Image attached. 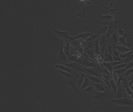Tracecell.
I'll return each instance as SVG.
<instances>
[{
  "label": "cell",
  "mask_w": 133,
  "mask_h": 112,
  "mask_svg": "<svg viewBox=\"0 0 133 112\" xmlns=\"http://www.w3.org/2000/svg\"><path fill=\"white\" fill-rule=\"evenodd\" d=\"M94 94L88 96L91 102L94 105H100L107 104L112 99L111 94L106 91L105 92H98L94 89Z\"/></svg>",
  "instance_id": "1"
},
{
  "label": "cell",
  "mask_w": 133,
  "mask_h": 112,
  "mask_svg": "<svg viewBox=\"0 0 133 112\" xmlns=\"http://www.w3.org/2000/svg\"><path fill=\"white\" fill-rule=\"evenodd\" d=\"M111 102L121 106H133V101L131 99L125 98L112 99Z\"/></svg>",
  "instance_id": "2"
},
{
  "label": "cell",
  "mask_w": 133,
  "mask_h": 112,
  "mask_svg": "<svg viewBox=\"0 0 133 112\" xmlns=\"http://www.w3.org/2000/svg\"><path fill=\"white\" fill-rule=\"evenodd\" d=\"M49 27L50 28L53 30L55 33L59 35V37L63 38L65 41H66V42H68V40H70V39H73L70 37L69 35V33L67 32H64V31H58L56 29H54L53 27H52V26H49Z\"/></svg>",
  "instance_id": "3"
},
{
  "label": "cell",
  "mask_w": 133,
  "mask_h": 112,
  "mask_svg": "<svg viewBox=\"0 0 133 112\" xmlns=\"http://www.w3.org/2000/svg\"><path fill=\"white\" fill-rule=\"evenodd\" d=\"M66 56H67L65 54L64 51L63 42H62V41H61V46H60L59 54L58 55V60L62 62H63V63H68Z\"/></svg>",
  "instance_id": "4"
},
{
  "label": "cell",
  "mask_w": 133,
  "mask_h": 112,
  "mask_svg": "<svg viewBox=\"0 0 133 112\" xmlns=\"http://www.w3.org/2000/svg\"><path fill=\"white\" fill-rule=\"evenodd\" d=\"M62 64L68 67L70 69L74 70L75 71L83 72H84L83 67L81 66V64H79V63H77L73 62L70 63H62Z\"/></svg>",
  "instance_id": "5"
},
{
  "label": "cell",
  "mask_w": 133,
  "mask_h": 112,
  "mask_svg": "<svg viewBox=\"0 0 133 112\" xmlns=\"http://www.w3.org/2000/svg\"><path fill=\"white\" fill-rule=\"evenodd\" d=\"M54 68L55 69L60 70L61 71H64L67 72H69L70 73H74L75 71L74 70L70 69L68 67L65 66L64 65H61V64H57L55 65L54 66Z\"/></svg>",
  "instance_id": "6"
},
{
  "label": "cell",
  "mask_w": 133,
  "mask_h": 112,
  "mask_svg": "<svg viewBox=\"0 0 133 112\" xmlns=\"http://www.w3.org/2000/svg\"><path fill=\"white\" fill-rule=\"evenodd\" d=\"M83 72L86 75L92 76H97V77L101 78L100 76L99 75L98 72L92 69L91 67L86 68V67H83Z\"/></svg>",
  "instance_id": "7"
},
{
  "label": "cell",
  "mask_w": 133,
  "mask_h": 112,
  "mask_svg": "<svg viewBox=\"0 0 133 112\" xmlns=\"http://www.w3.org/2000/svg\"><path fill=\"white\" fill-rule=\"evenodd\" d=\"M90 83L93 86L94 89L98 92H105L107 91L106 88L103 84L99 83H92L91 82H90Z\"/></svg>",
  "instance_id": "8"
},
{
  "label": "cell",
  "mask_w": 133,
  "mask_h": 112,
  "mask_svg": "<svg viewBox=\"0 0 133 112\" xmlns=\"http://www.w3.org/2000/svg\"><path fill=\"white\" fill-rule=\"evenodd\" d=\"M78 63L81 64L84 67L86 68H90V67H96V65L94 63H93L92 62L89 61V60H79L77 61Z\"/></svg>",
  "instance_id": "9"
},
{
  "label": "cell",
  "mask_w": 133,
  "mask_h": 112,
  "mask_svg": "<svg viewBox=\"0 0 133 112\" xmlns=\"http://www.w3.org/2000/svg\"><path fill=\"white\" fill-rule=\"evenodd\" d=\"M121 83H122L123 88H124V89L126 91L127 94L129 95L133 94V92L132 91L131 88H130L129 83H128V82H127V80L125 78H123Z\"/></svg>",
  "instance_id": "10"
},
{
  "label": "cell",
  "mask_w": 133,
  "mask_h": 112,
  "mask_svg": "<svg viewBox=\"0 0 133 112\" xmlns=\"http://www.w3.org/2000/svg\"><path fill=\"white\" fill-rule=\"evenodd\" d=\"M86 77H87L90 81L92 83H99L103 84V85H105V83L102 81L100 79V77H97L96 76H89V75H85Z\"/></svg>",
  "instance_id": "11"
},
{
  "label": "cell",
  "mask_w": 133,
  "mask_h": 112,
  "mask_svg": "<svg viewBox=\"0 0 133 112\" xmlns=\"http://www.w3.org/2000/svg\"><path fill=\"white\" fill-rule=\"evenodd\" d=\"M56 70L59 74H60L63 77L68 79V80H72L73 78V74L64 71H61L60 70L57 69Z\"/></svg>",
  "instance_id": "12"
},
{
  "label": "cell",
  "mask_w": 133,
  "mask_h": 112,
  "mask_svg": "<svg viewBox=\"0 0 133 112\" xmlns=\"http://www.w3.org/2000/svg\"><path fill=\"white\" fill-rule=\"evenodd\" d=\"M98 15L101 20L105 22H111L113 20L114 18V16L111 15H102L99 13Z\"/></svg>",
  "instance_id": "13"
},
{
  "label": "cell",
  "mask_w": 133,
  "mask_h": 112,
  "mask_svg": "<svg viewBox=\"0 0 133 112\" xmlns=\"http://www.w3.org/2000/svg\"><path fill=\"white\" fill-rule=\"evenodd\" d=\"M93 34V33L84 32L81 33L77 36L73 37L74 39H87L90 36Z\"/></svg>",
  "instance_id": "14"
},
{
  "label": "cell",
  "mask_w": 133,
  "mask_h": 112,
  "mask_svg": "<svg viewBox=\"0 0 133 112\" xmlns=\"http://www.w3.org/2000/svg\"><path fill=\"white\" fill-rule=\"evenodd\" d=\"M116 48L118 50V51L119 52L120 55L123 54L127 52L131 51L129 48H128L127 46H123L122 45H118L115 46Z\"/></svg>",
  "instance_id": "15"
},
{
  "label": "cell",
  "mask_w": 133,
  "mask_h": 112,
  "mask_svg": "<svg viewBox=\"0 0 133 112\" xmlns=\"http://www.w3.org/2000/svg\"><path fill=\"white\" fill-rule=\"evenodd\" d=\"M68 83L70 85V88L72 89V90L75 93L78 94L79 95H80L81 93L79 91V89L78 88V87L77 86L74 84V83L71 82V80H70L69 82H68Z\"/></svg>",
  "instance_id": "16"
},
{
  "label": "cell",
  "mask_w": 133,
  "mask_h": 112,
  "mask_svg": "<svg viewBox=\"0 0 133 112\" xmlns=\"http://www.w3.org/2000/svg\"><path fill=\"white\" fill-rule=\"evenodd\" d=\"M112 28H113V24H112V22L111 21L108 25V30L107 31V33H105V34L107 39H109L111 37L112 33L114 32Z\"/></svg>",
  "instance_id": "17"
},
{
  "label": "cell",
  "mask_w": 133,
  "mask_h": 112,
  "mask_svg": "<svg viewBox=\"0 0 133 112\" xmlns=\"http://www.w3.org/2000/svg\"><path fill=\"white\" fill-rule=\"evenodd\" d=\"M108 29V26H105L99 28L96 31L95 34L98 35L105 34Z\"/></svg>",
  "instance_id": "18"
},
{
  "label": "cell",
  "mask_w": 133,
  "mask_h": 112,
  "mask_svg": "<svg viewBox=\"0 0 133 112\" xmlns=\"http://www.w3.org/2000/svg\"><path fill=\"white\" fill-rule=\"evenodd\" d=\"M110 88L112 90L114 93L116 95L118 88L117 83H116V82L113 79L110 81Z\"/></svg>",
  "instance_id": "19"
},
{
  "label": "cell",
  "mask_w": 133,
  "mask_h": 112,
  "mask_svg": "<svg viewBox=\"0 0 133 112\" xmlns=\"http://www.w3.org/2000/svg\"><path fill=\"white\" fill-rule=\"evenodd\" d=\"M103 66L106 68L109 72L111 73H113V67L112 65L111 62H104L102 63Z\"/></svg>",
  "instance_id": "20"
},
{
  "label": "cell",
  "mask_w": 133,
  "mask_h": 112,
  "mask_svg": "<svg viewBox=\"0 0 133 112\" xmlns=\"http://www.w3.org/2000/svg\"><path fill=\"white\" fill-rule=\"evenodd\" d=\"M94 53L95 55H100V48L98 38L96 39L94 45Z\"/></svg>",
  "instance_id": "21"
},
{
  "label": "cell",
  "mask_w": 133,
  "mask_h": 112,
  "mask_svg": "<svg viewBox=\"0 0 133 112\" xmlns=\"http://www.w3.org/2000/svg\"><path fill=\"white\" fill-rule=\"evenodd\" d=\"M90 81L89 80L87 77H86L85 76L84 81L83 84L82 85L80 89L82 90H83L84 89L87 88V87L89 86L90 83Z\"/></svg>",
  "instance_id": "22"
},
{
  "label": "cell",
  "mask_w": 133,
  "mask_h": 112,
  "mask_svg": "<svg viewBox=\"0 0 133 112\" xmlns=\"http://www.w3.org/2000/svg\"><path fill=\"white\" fill-rule=\"evenodd\" d=\"M107 39V37L105 34L101 35L100 38V41H99V45H100V50L102 48L103 46L105 44Z\"/></svg>",
  "instance_id": "23"
},
{
  "label": "cell",
  "mask_w": 133,
  "mask_h": 112,
  "mask_svg": "<svg viewBox=\"0 0 133 112\" xmlns=\"http://www.w3.org/2000/svg\"><path fill=\"white\" fill-rule=\"evenodd\" d=\"M123 94V91L121 85L118 86V89H117V92L116 93V98H122Z\"/></svg>",
  "instance_id": "24"
},
{
  "label": "cell",
  "mask_w": 133,
  "mask_h": 112,
  "mask_svg": "<svg viewBox=\"0 0 133 112\" xmlns=\"http://www.w3.org/2000/svg\"><path fill=\"white\" fill-rule=\"evenodd\" d=\"M118 41L121 45L127 46V44L125 41V35L123 36H118Z\"/></svg>",
  "instance_id": "25"
},
{
  "label": "cell",
  "mask_w": 133,
  "mask_h": 112,
  "mask_svg": "<svg viewBox=\"0 0 133 112\" xmlns=\"http://www.w3.org/2000/svg\"><path fill=\"white\" fill-rule=\"evenodd\" d=\"M104 62H112L114 61L113 56L110 54H109L107 55L106 56H104Z\"/></svg>",
  "instance_id": "26"
},
{
  "label": "cell",
  "mask_w": 133,
  "mask_h": 112,
  "mask_svg": "<svg viewBox=\"0 0 133 112\" xmlns=\"http://www.w3.org/2000/svg\"><path fill=\"white\" fill-rule=\"evenodd\" d=\"M126 69L125 68L123 69H120L115 70L113 71V72L114 73L117 74L119 76H120L121 75H123V74L126 71Z\"/></svg>",
  "instance_id": "27"
},
{
  "label": "cell",
  "mask_w": 133,
  "mask_h": 112,
  "mask_svg": "<svg viewBox=\"0 0 133 112\" xmlns=\"http://www.w3.org/2000/svg\"><path fill=\"white\" fill-rule=\"evenodd\" d=\"M84 77H85V75L84 74V75H82L79 77L78 82V86H77L79 89H81V87L83 84V83L84 81Z\"/></svg>",
  "instance_id": "28"
},
{
  "label": "cell",
  "mask_w": 133,
  "mask_h": 112,
  "mask_svg": "<svg viewBox=\"0 0 133 112\" xmlns=\"http://www.w3.org/2000/svg\"><path fill=\"white\" fill-rule=\"evenodd\" d=\"M77 2L76 3H75L73 2L74 4L75 5H76V7H77V5H78V4L79 3V2H81V6H83V3H86L87 4H92L91 2H89V0H77Z\"/></svg>",
  "instance_id": "29"
},
{
  "label": "cell",
  "mask_w": 133,
  "mask_h": 112,
  "mask_svg": "<svg viewBox=\"0 0 133 112\" xmlns=\"http://www.w3.org/2000/svg\"><path fill=\"white\" fill-rule=\"evenodd\" d=\"M86 16H87V13L85 9H83L82 11L79 13L77 15V17L80 18H86Z\"/></svg>",
  "instance_id": "30"
},
{
  "label": "cell",
  "mask_w": 133,
  "mask_h": 112,
  "mask_svg": "<svg viewBox=\"0 0 133 112\" xmlns=\"http://www.w3.org/2000/svg\"><path fill=\"white\" fill-rule=\"evenodd\" d=\"M99 35L96 34L92 35L90 36L89 37L87 38L86 41L88 42H90L92 41H94V40H96L98 38Z\"/></svg>",
  "instance_id": "31"
},
{
  "label": "cell",
  "mask_w": 133,
  "mask_h": 112,
  "mask_svg": "<svg viewBox=\"0 0 133 112\" xmlns=\"http://www.w3.org/2000/svg\"><path fill=\"white\" fill-rule=\"evenodd\" d=\"M111 37L113 43H116L118 42V37L117 33L114 32L112 35Z\"/></svg>",
  "instance_id": "32"
},
{
  "label": "cell",
  "mask_w": 133,
  "mask_h": 112,
  "mask_svg": "<svg viewBox=\"0 0 133 112\" xmlns=\"http://www.w3.org/2000/svg\"><path fill=\"white\" fill-rule=\"evenodd\" d=\"M133 60V53L131 54L130 55H129L128 57H127L126 58L123 60L124 63H127L129 62L130 61H132Z\"/></svg>",
  "instance_id": "33"
},
{
  "label": "cell",
  "mask_w": 133,
  "mask_h": 112,
  "mask_svg": "<svg viewBox=\"0 0 133 112\" xmlns=\"http://www.w3.org/2000/svg\"><path fill=\"white\" fill-rule=\"evenodd\" d=\"M117 33L118 36H123L125 35V31L120 26H119Z\"/></svg>",
  "instance_id": "34"
},
{
  "label": "cell",
  "mask_w": 133,
  "mask_h": 112,
  "mask_svg": "<svg viewBox=\"0 0 133 112\" xmlns=\"http://www.w3.org/2000/svg\"><path fill=\"white\" fill-rule=\"evenodd\" d=\"M127 63H121V64L117 66H115V67H113V70H115L120 69H123V68H125L126 66H127Z\"/></svg>",
  "instance_id": "35"
},
{
  "label": "cell",
  "mask_w": 133,
  "mask_h": 112,
  "mask_svg": "<svg viewBox=\"0 0 133 112\" xmlns=\"http://www.w3.org/2000/svg\"><path fill=\"white\" fill-rule=\"evenodd\" d=\"M133 52L132 51H130L127 52L123 54L120 55V57L122 60H124L127 57H128L129 55H130L131 54H132Z\"/></svg>",
  "instance_id": "36"
},
{
  "label": "cell",
  "mask_w": 133,
  "mask_h": 112,
  "mask_svg": "<svg viewBox=\"0 0 133 112\" xmlns=\"http://www.w3.org/2000/svg\"><path fill=\"white\" fill-rule=\"evenodd\" d=\"M94 90V88L93 87V86H89L87 87V88L84 89L83 90H82V92L84 93H88V92H90V91H93Z\"/></svg>",
  "instance_id": "37"
},
{
  "label": "cell",
  "mask_w": 133,
  "mask_h": 112,
  "mask_svg": "<svg viewBox=\"0 0 133 112\" xmlns=\"http://www.w3.org/2000/svg\"><path fill=\"white\" fill-rule=\"evenodd\" d=\"M133 73V69H129L126 70V71L124 73V76L125 77H128L130 75Z\"/></svg>",
  "instance_id": "38"
},
{
  "label": "cell",
  "mask_w": 133,
  "mask_h": 112,
  "mask_svg": "<svg viewBox=\"0 0 133 112\" xmlns=\"http://www.w3.org/2000/svg\"><path fill=\"white\" fill-rule=\"evenodd\" d=\"M120 54L119 52L118 51L116 47L113 48V55H112V56H120Z\"/></svg>",
  "instance_id": "39"
},
{
  "label": "cell",
  "mask_w": 133,
  "mask_h": 112,
  "mask_svg": "<svg viewBox=\"0 0 133 112\" xmlns=\"http://www.w3.org/2000/svg\"><path fill=\"white\" fill-rule=\"evenodd\" d=\"M64 51L65 54L66 55V56H68L70 54V50H69V47H68V45L66 44V46H64L63 47Z\"/></svg>",
  "instance_id": "40"
},
{
  "label": "cell",
  "mask_w": 133,
  "mask_h": 112,
  "mask_svg": "<svg viewBox=\"0 0 133 112\" xmlns=\"http://www.w3.org/2000/svg\"><path fill=\"white\" fill-rule=\"evenodd\" d=\"M125 68L126 69V70L133 69V61H130L129 62L127 63V66Z\"/></svg>",
  "instance_id": "41"
},
{
  "label": "cell",
  "mask_w": 133,
  "mask_h": 112,
  "mask_svg": "<svg viewBox=\"0 0 133 112\" xmlns=\"http://www.w3.org/2000/svg\"><path fill=\"white\" fill-rule=\"evenodd\" d=\"M124 62L123 61H113V62H111L112 65L113 67L117 66V65H120L121 63H124Z\"/></svg>",
  "instance_id": "42"
},
{
  "label": "cell",
  "mask_w": 133,
  "mask_h": 112,
  "mask_svg": "<svg viewBox=\"0 0 133 112\" xmlns=\"http://www.w3.org/2000/svg\"><path fill=\"white\" fill-rule=\"evenodd\" d=\"M86 53L87 54L90 56V57H91L92 58H94V52H92L91 50H87L86 51Z\"/></svg>",
  "instance_id": "43"
},
{
  "label": "cell",
  "mask_w": 133,
  "mask_h": 112,
  "mask_svg": "<svg viewBox=\"0 0 133 112\" xmlns=\"http://www.w3.org/2000/svg\"><path fill=\"white\" fill-rule=\"evenodd\" d=\"M112 76V78H113L112 79H113V80H114V81L116 82V83H117L119 78L117 74H116L113 72Z\"/></svg>",
  "instance_id": "44"
},
{
  "label": "cell",
  "mask_w": 133,
  "mask_h": 112,
  "mask_svg": "<svg viewBox=\"0 0 133 112\" xmlns=\"http://www.w3.org/2000/svg\"><path fill=\"white\" fill-rule=\"evenodd\" d=\"M107 49H108V52H109V54L112 56V55H113V48L111 46H107Z\"/></svg>",
  "instance_id": "45"
},
{
  "label": "cell",
  "mask_w": 133,
  "mask_h": 112,
  "mask_svg": "<svg viewBox=\"0 0 133 112\" xmlns=\"http://www.w3.org/2000/svg\"><path fill=\"white\" fill-rule=\"evenodd\" d=\"M113 56V59L114 61H123L120 56Z\"/></svg>",
  "instance_id": "46"
},
{
  "label": "cell",
  "mask_w": 133,
  "mask_h": 112,
  "mask_svg": "<svg viewBox=\"0 0 133 112\" xmlns=\"http://www.w3.org/2000/svg\"><path fill=\"white\" fill-rule=\"evenodd\" d=\"M69 60L71 61H77V60L75 57H74L73 56H71L69 57Z\"/></svg>",
  "instance_id": "47"
},
{
  "label": "cell",
  "mask_w": 133,
  "mask_h": 112,
  "mask_svg": "<svg viewBox=\"0 0 133 112\" xmlns=\"http://www.w3.org/2000/svg\"><path fill=\"white\" fill-rule=\"evenodd\" d=\"M104 61V59L102 58H100L98 59V63H99V64H101V63H103L104 62H103Z\"/></svg>",
  "instance_id": "48"
},
{
  "label": "cell",
  "mask_w": 133,
  "mask_h": 112,
  "mask_svg": "<svg viewBox=\"0 0 133 112\" xmlns=\"http://www.w3.org/2000/svg\"><path fill=\"white\" fill-rule=\"evenodd\" d=\"M130 99L133 101V94L130 95Z\"/></svg>",
  "instance_id": "49"
},
{
  "label": "cell",
  "mask_w": 133,
  "mask_h": 112,
  "mask_svg": "<svg viewBox=\"0 0 133 112\" xmlns=\"http://www.w3.org/2000/svg\"></svg>",
  "instance_id": "50"
},
{
  "label": "cell",
  "mask_w": 133,
  "mask_h": 112,
  "mask_svg": "<svg viewBox=\"0 0 133 112\" xmlns=\"http://www.w3.org/2000/svg\"></svg>",
  "instance_id": "51"
}]
</instances>
